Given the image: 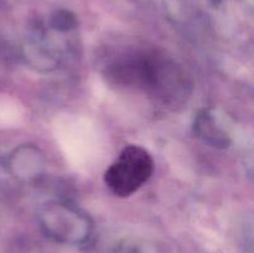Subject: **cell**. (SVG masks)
<instances>
[{
	"label": "cell",
	"mask_w": 254,
	"mask_h": 253,
	"mask_svg": "<svg viewBox=\"0 0 254 253\" xmlns=\"http://www.w3.org/2000/svg\"><path fill=\"white\" fill-rule=\"evenodd\" d=\"M9 168L21 183H35L42 178L46 169L44 154L34 144H24L10 155Z\"/></svg>",
	"instance_id": "cell-3"
},
{
	"label": "cell",
	"mask_w": 254,
	"mask_h": 253,
	"mask_svg": "<svg viewBox=\"0 0 254 253\" xmlns=\"http://www.w3.org/2000/svg\"><path fill=\"white\" fill-rule=\"evenodd\" d=\"M193 133L203 143L213 148H228L231 144L230 134L210 109H203L197 114L193 122Z\"/></svg>",
	"instance_id": "cell-4"
},
{
	"label": "cell",
	"mask_w": 254,
	"mask_h": 253,
	"mask_svg": "<svg viewBox=\"0 0 254 253\" xmlns=\"http://www.w3.org/2000/svg\"><path fill=\"white\" fill-rule=\"evenodd\" d=\"M39 221L49 237L64 243L84 242L92 231L88 216L64 202H49L42 206Z\"/></svg>",
	"instance_id": "cell-2"
},
{
	"label": "cell",
	"mask_w": 254,
	"mask_h": 253,
	"mask_svg": "<svg viewBox=\"0 0 254 253\" xmlns=\"http://www.w3.org/2000/svg\"><path fill=\"white\" fill-rule=\"evenodd\" d=\"M154 161L148 150L139 145H127L104 173V183L113 195L128 197L150 179Z\"/></svg>",
	"instance_id": "cell-1"
}]
</instances>
